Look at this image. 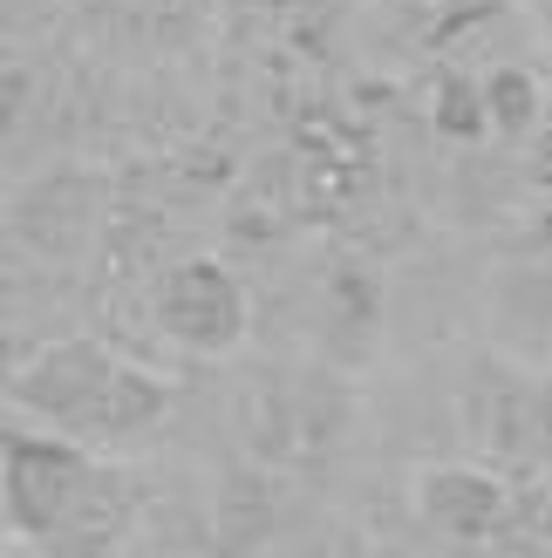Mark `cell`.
<instances>
[{"label":"cell","mask_w":552,"mask_h":558,"mask_svg":"<svg viewBox=\"0 0 552 558\" xmlns=\"http://www.w3.org/2000/svg\"><path fill=\"white\" fill-rule=\"evenodd\" d=\"M89 442L62 429H8V524L21 538H55L89 505Z\"/></svg>","instance_id":"7a4b0ae2"},{"label":"cell","mask_w":552,"mask_h":558,"mask_svg":"<svg viewBox=\"0 0 552 558\" xmlns=\"http://www.w3.org/2000/svg\"><path fill=\"white\" fill-rule=\"evenodd\" d=\"M14 415H35L41 429H62L75 442H103V436H144L164 415V381L117 361L103 341H48L35 361H21L8 381Z\"/></svg>","instance_id":"6da1fadb"},{"label":"cell","mask_w":552,"mask_h":558,"mask_svg":"<svg viewBox=\"0 0 552 558\" xmlns=\"http://www.w3.org/2000/svg\"><path fill=\"white\" fill-rule=\"evenodd\" d=\"M484 96H499V102H491V117H499L505 130H512V123H532L539 89H532L526 75H512V69H505V75H491V89H484Z\"/></svg>","instance_id":"277c9868"},{"label":"cell","mask_w":552,"mask_h":558,"mask_svg":"<svg viewBox=\"0 0 552 558\" xmlns=\"http://www.w3.org/2000/svg\"><path fill=\"white\" fill-rule=\"evenodd\" d=\"M157 327L191 354H232L245 341V287L218 259H184L157 279Z\"/></svg>","instance_id":"3957f363"}]
</instances>
